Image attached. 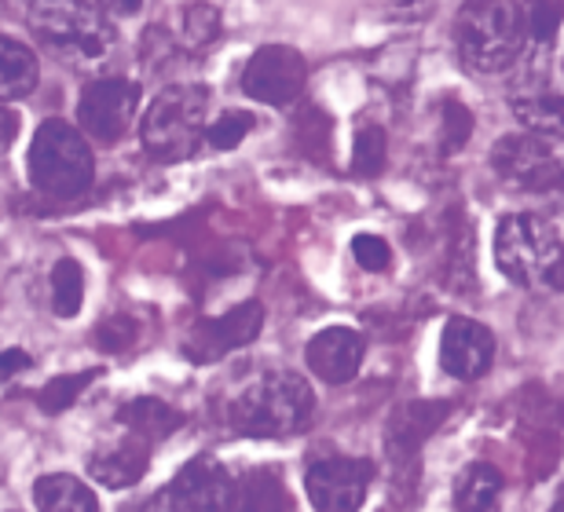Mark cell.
I'll list each match as a JSON object with an SVG mask.
<instances>
[{
    "instance_id": "obj_6",
    "label": "cell",
    "mask_w": 564,
    "mask_h": 512,
    "mask_svg": "<svg viewBox=\"0 0 564 512\" xmlns=\"http://www.w3.org/2000/svg\"><path fill=\"white\" fill-rule=\"evenodd\" d=\"M30 30L37 33L44 48L66 59H96L115 41L107 19L82 0H37L30 8Z\"/></svg>"
},
{
    "instance_id": "obj_2",
    "label": "cell",
    "mask_w": 564,
    "mask_h": 512,
    "mask_svg": "<svg viewBox=\"0 0 564 512\" xmlns=\"http://www.w3.org/2000/svg\"><path fill=\"white\" fill-rule=\"evenodd\" d=\"M458 55L473 74H502L524 55L528 19L513 0H469L455 26Z\"/></svg>"
},
{
    "instance_id": "obj_32",
    "label": "cell",
    "mask_w": 564,
    "mask_h": 512,
    "mask_svg": "<svg viewBox=\"0 0 564 512\" xmlns=\"http://www.w3.org/2000/svg\"><path fill=\"white\" fill-rule=\"evenodd\" d=\"M143 0H99V8L107 11V15H118V19H126V15H137Z\"/></svg>"
},
{
    "instance_id": "obj_22",
    "label": "cell",
    "mask_w": 564,
    "mask_h": 512,
    "mask_svg": "<svg viewBox=\"0 0 564 512\" xmlns=\"http://www.w3.org/2000/svg\"><path fill=\"white\" fill-rule=\"evenodd\" d=\"M524 19H528V41L539 48H550L564 22L561 0H524Z\"/></svg>"
},
{
    "instance_id": "obj_15",
    "label": "cell",
    "mask_w": 564,
    "mask_h": 512,
    "mask_svg": "<svg viewBox=\"0 0 564 512\" xmlns=\"http://www.w3.org/2000/svg\"><path fill=\"white\" fill-rule=\"evenodd\" d=\"M147 465H151L147 439L132 436L126 443H118V447L99 450L96 458L88 461V472H93L104 487H110V491H121V487H129V483L140 480V476L147 472Z\"/></svg>"
},
{
    "instance_id": "obj_16",
    "label": "cell",
    "mask_w": 564,
    "mask_h": 512,
    "mask_svg": "<svg viewBox=\"0 0 564 512\" xmlns=\"http://www.w3.org/2000/svg\"><path fill=\"white\" fill-rule=\"evenodd\" d=\"M33 502H37V509H52V512H93L99 505V498L77 476L52 472L33 483Z\"/></svg>"
},
{
    "instance_id": "obj_21",
    "label": "cell",
    "mask_w": 564,
    "mask_h": 512,
    "mask_svg": "<svg viewBox=\"0 0 564 512\" xmlns=\"http://www.w3.org/2000/svg\"><path fill=\"white\" fill-rule=\"evenodd\" d=\"M82 301H85V271L77 260L63 257L52 268V312L59 318H74L82 312Z\"/></svg>"
},
{
    "instance_id": "obj_11",
    "label": "cell",
    "mask_w": 564,
    "mask_h": 512,
    "mask_svg": "<svg viewBox=\"0 0 564 512\" xmlns=\"http://www.w3.org/2000/svg\"><path fill=\"white\" fill-rule=\"evenodd\" d=\"M261 326H264V307L257 301H242L239 307H231L228 315L206 318V323H198L191 329V340L184 351L195 362H213V359H220L224 351H235L257 340Z\"/></svg>"
},
{
    "instance_id": "obj_13",
    "label": "cell",
    "mask_w": 564,
    "mask_h": 512,
    "mask_svg": "<svg viewBox=\"0 0 564 512\" xmlns=\"http://www.w3.org/2000/svg\"><path fill=\"white\" fill-rule=\"evenodd\" d=\"M364 348V337L352 326H326L308 340L304 359H308L315 378H323L326 384H345L359 373Z\"/></svg>"
},
{
    "instance_id": "obj_25",
    "label": "cell",
    "mask_w": 564,
    "mask_h": 512,
    "mask_svg": "<svg viewBox=\"0 0 564 512\" xmlns=\"http://www.w3.org/2000/svg\"><path fill=\"white\" fill-rule=\"evenodd\" d=\"M447 414V406L444 403H414V406H408V410H400L397 414V425H392V432H400V439L408 436L411 432V439H408V450H414L419 443L433 432L436 425H440V417Z\"/></svg>"
},
{
    "instance_id": "obj_36",
    "label": "cell",
    "mask_w": 564,
    "mask_h": 512,
    "mask_svg": "<svg viewBox=\"0 0 564 512\" xmlns=\"http://www.w3.org/2000/svg\"><path fill=\"white\" fill-rule=\"evenodd\" d=\"M400 4H411V0H400Z\"/></svg>"
},
{
    "instance_id": "obj_4",
    "label": "cell",
    "mask_w": 564,
    "mask_h": 512,
    "mask_svg": "<svg viewBox=\"0 0 564 512\" xmlns=\"http://www.w3.org/2000/svg\"><path fill=\"white\" fill-rule=\"evenodd\" d=\"M209 92L202 85H173L143 113L140 140L154 162H184L206 132Z\"/></svg>"
},
{
    "instance_id": "obj_17",
    "label": "cell",
    "mask_w": 564,
    "mask_h": 512,
    "mask_svg": "<svg viewBox=\"0 0 564 512\" xmlns=\"http://www.w3.org/2000/svg\"><path fill=\"white\" fill-rule=\"evenodd\" d=\"M118 421L126 425L132 436H143L147 443H158L184 425V417L173 406H165L162 400H132L118 410Z\"/></svg>"
},
{
    "instance_id": "obj_31",
    "label": "cell",
    "mask_w": 564,
    "mask_h": 512,
    "mask_svg": "<svg viewBox=\"0 0 564 512\" xmlns=\"http://www.w3.org/2000/svg\"><path fill=\"white\" fill-rule=\"evenodd\" d=\"M137 323H132L129 315H115V318H107V323H99L96 326V348H104V351H126L132 340H137Z\"/></svg>"
},
{
    "instance_id": "obj_1",
    "label": "cell",
    "mask_w": 564,
    "mask_h": 512,
    "mask_svg": "<svg viewBox=\"0 0 564 512\" xmlns=\"http://www.w3.org/2000/svg\"><path fill=\"white\" fill-rule=\"evenodd\" d=\"M315 417V395L308 381L290 370H268L253 378L235 395L228 406V421L239 436L253 439H282L297 436L312 425Z\"/></svg>"
},
{
    "instance_id": "obj_33",
    "label": "cell",
    "mask_w": 564,
    "mask_h": 512,
    "mask_svg": "<svg viewBox=\"0 0 564 512\" xmlns=\"http://www.w3.org/2000/svg\"><path fill=\"white\" fill-rule=\"evenodd\" d=\"M26 367H30V356H26V351H15V348H8V351H4V381H8L15 370H26Z\"/></svg>"
},
{
    "instance_id": "obj_26",
    "label": "cell",
    "mask_w": 564,
    "mask_h": 512,
    "mask_svg": "<svg viewBox=\"0 0 564 512\" xmlns=\"http://www.w3.org/2000/svg\"><path fill=\"white\" fill-rule=\"evenodd\" d=\"M96 378H99V370H82V373H66V378L48 381V389L41 392V410H48V414H59V410L77 403V395H82Z\"/></svg>"
},
{
    "instance_id": "obj_14",
    "label": "cell",
    "mask_w": 564,
    "mask_h": 512,
    "mask_svg": "<svg viewBox=\"0 0 564 512\" xmlns=\"http://www.w3.org/2000/svg\"><path fill=\"white\" fill-rule=\"evenodd\" d=\"M235 502H239V491H235L228 472L213 458L187 465V469L176 476V483L162 494V505H173V509H228Z\"/></svg>"
},
{
    "instance_id": "obj_18",
    "label": "cell",
    "mask_w": 564,
    "mask_h": 512,
    "mask_svg": "<svg viewBox=\"0 0 564 512\" xmlns=\"http://www.w3.org/2000/svg\"><path fill=\"white\" fill-rule=\"evenodd\" d=\"M499 494H502V472L488 461H477L462 472L458 491H455V505L466 509V512L491 509L495 502H499Z\"/></svg>"
},
{
    "instance_id": "obj_20",
    "label": "cell",
    "mask_w": 564,
    "mask_h": 512,
    "mask_svg": "<svg viewBox=\"0 0 564 512\" xmlns=\"http://www.w3.org/2000/svg\"><path fill=\"white\" fill-rule=\"evenodd\" d=\"M0 55H4V99H22L37 88V59L26 44L15 37H0Z\"/></svg>"
},
{
    "instance_id": "obj_3",
    "label": "cell",
    "mask_w": 564,
    "mask_h": 512,
    "mask_svg": "<svg viewBox=\"0 0 564 512\" xmlns=\"http://www.w3.org/2000/svg\"><path fill=\"white\" fill-rule=\"evenodd\" d=\"M96 157L85 135L59 118L41 121L30 143V179L33 187L52 198H77L93 187Z\"/></svg>"
},
{
    "instance_id": "obj_27",
    "label": "cell",
    "mask_w": 564,
    "mask_h": 512,
    "mask_svg": "<svg viewBox=\"0 0 564 512\" xmlns=\"http://www.w3.org/2000/svg\"><path fill=\"white\" fill-rule=\"evenodd\" d=\"M297 140H301V151L323 162L326 151H330V121L323 118L315 107H304L297 113Z\"/></svg>"
},
{
    "instance_id": "obj_8",
    "label": "cell",
    "mask_w": 564,
    "mask_h": 512,
    "mask_svg": "<svg viewBox=\"0 0 564 512\" xmlns=\"http://www.w3.org/2000/svg\"><path fill=\"white\" fill-rule=\"evenodd\" d=\"M140 102V85L129 77H99L82 92L77 102V124L93 135L96 143H118L132 129Z\"/></svg>"
},
{
    "instance_id": "obj_34",
    "label": "cell",
    "mask_w": 564,
    "mask_h": 512,
    "mask_svg": "<svg viewBox=\"0 0 564 512\" xmlns=\"http://www.w3.org/2000/svg\"><path fill=\"white\" fill-rule=\"evenodd\" d=\"M15 140V110H4V151Z\"/></svg>"
},
{
    "instance_id": "obj_29",
    "label": "cell",
    "mask_w": 564,
    "mask_h": 512,
    "mask_svg": "<svg viewBox=\"0 0 564 512\" xmlns=\"http://www.w3.org/2000/svg\"><path fill=\"white\" fill-rule=\"evenodd\" d=\"M444 143H440V151L444 154H455L458 146H466V140H469V132H473V113L462 107V102H455V99H447L444 102Z\"/></svg>"
},
{
    "instance_id": "obj_10",
    "label": "cell",
    "mask_w": 564,
    "mask_h": 512,
    "mask_svg": "<svg viewBox=\"0 0 564 512\" xmlns=\"http://www.w3.org/2000/svg\"><path fill=\"white\" fill-rule=\"evenodd\" d=\"M370 480H375V465L367 458H323L304 476V491L315 509L352 512L364 505Z\"/></svg>"
},
{
    "instance_id": "obj_23",
    "label": "cell",
    "mask_w": 564,
    "mask_h": 512,
    "mask_svg": "<svg viewBox=\"0 0 564 512\" xmlns=\"http://www.w3.org/2000/svg\"><path fill=\"white\" fill-rule=\"evenodd\" d=\"M180 22H184V48L191 52H206L220 37V15L213 4H187Z\"/></svg>"
},
{
    "instance_id": "obj_30",
    "label": "cell",
    "mask_w": 564,
    "mask_h": 512,
    "mask_svg": "<svg viewBox=\"0 0 564 512\" xmlns=\"http://www.w3.org/2000/svg\"><path fill=\"white\" fill-rule=\"evenodd\" d=\"M352 257L364 271H389L392 268V246L381 235H356Z\"/></svg>"
},
{
    "instance_id": "obj_9",
    "label": "cell",
    "mask_w": 564,
    "mask_h": 512,
    "mask_svg": "<svg viewBox=\"0 0 564 512\" xmlns=\"http://www.w3.org/2000/svg\"><path fill=\"white\" fill-rule=\"evenodd\" d=\"M308 81V66H304L301 52L286 48V44H264L253 52V59L242 70V92L268 102V107H286Z\"/></svg>"
},
{
    "instance_id": "obj_7",
    "label": "cell",
    "mask_w": 564,
    "mask_h": 512,
    "mask_svg": "<svg viewBox=\"0 0 564 512\" xmlns=\"http://www.w3.org/2000/svg\"><path fill=\"white\" fill-rule=\"evenodd\" d=\"M495 173L524 190H557L564 187V162L550 151V140L535 132L502 135L491 151Z\"/></svg>"
},
{
    "instance_id": "obj_28",
    "label": "cell",
    "mask_w": 564,
    "mask_h": 512,
    "mask_svg": "<svg viewBox=\"0 0 564 512\" xmlns=\"http://www.w3.org/2000/svg\"><path fill=\"white\" fill-rule=\"evenodd\" d=\"M257 129V121H253V113H246V110H228L224 118H217L206 129V140L217 146V151H231V146H239L246 135H250Z\"/></svg>"
},
{
    "instance_id": "obj_12",
    "label": "cell",
    "mask_w": 564,
    "mask_h": 512,
    "mask_svg": "<svg viewBox=\"0 0 564 512\" xmlns=\"http://www.w3.org/2000/svg\"><path fill=\"white\" fill-rule=\"evenodd\" d=\"M495 359V337L491 329L477 323V318H451L444 326V340H440V367L458 381H480L491 370Z\"/></svg>"
},
{
    "instance_id": "obj_35",
    "label": "cell",
    "mask_w": 564,
    "mask_h": 512,
    "mask_svg": "<svg viewBox=\"0 0 564 512\" xmlns=\"http://www.w3.org/2000/svg\"><path fill=\"white\" fill-rule=\"evenodd\" d=\"M550 286H557V290H564V253H561V260H557L554 275H550Z\"/></svg>"
},
{
    "instance_id": "obj_24",
    "label": "cell",
    "mask_w": 564,
    "mask_h": 512,
    "mask_svg": "<svg viewBox=\"0 0 564 512\" xmlns=\"http://www.w3.org/2000/svg\"><path fill=\"white\" fill-rule=\"evenodd\" d=\"M386 132L378 124H364L356 132V143H352V173L356 176H378L386 168Z\"/></svg>"
},
{
    "instance_id": "obj_5",
    "label": "cell",
    "mask_w": 564,
    "mask_h": 512,
    "mask_svg": "<svg viewBox=\"0 0 564 512\" xmlns=\"http://www.w3.org/2000/svg\"><path fill=\"white\" fill-rule=\"evenodd\" d=\"M564 253L557 231L543 216L532 213H513L506 216L495 231V264L517 286H539L550 282L557 260Z\"/></svg>"
},
{
    "instance_id": "obj_19",
    "label": "cell",
    "mask_w": 564,
    "mask_h": 512,
    "mask_svg": "<svg viewBox=\"0 0 564 512\" xmlns=\"http://www.w3.org/2000/svg\"><path fill=\"white\" fill-rule=\"evenodd\" d=\"M513 113L528 132L543 135V140H564V99L561 96L513 99Z\"/></svg>"
}]
</instances>
